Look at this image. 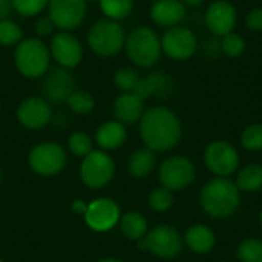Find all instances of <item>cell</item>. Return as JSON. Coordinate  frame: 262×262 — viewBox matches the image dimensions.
Returning a JSON list of instances; mask_svg holds the SVG:
<instances>
[{
	"instance_id": "cell-17",
	"label": "cell",
	"mask_w": 262,
	"mask_h": 262,
	"mask_svg": "<svg viewBox=\"0 0 262 262\" xmlns=\"http://www.w3.org/2000/svg\"><path fill=\"white\" fill-rule=\"evenodd\" d=\"M52 118V109L48 100L43 97H29L23 100L17 107L18 123L31 130L45 127Z\"/></svg>"
},
{
	"instance_id": "cell-3",
	"label": "cell",
	"mask_w": 262,
	"mask_h": 262,
	"mask_svg": "<svg viewBox=\"0 0 262 262\" xmlns=\"http://www.w3.org/2000/svg\"><path fill=\"white\" fill-rule=\"evenodd\" d=\"M124 52L132 66L149 69L154 68L161 55V38L150 26H137L126 34Z\"/></svg>"
},
{
	"instance_id": "cell-15",
	"label": "cell",
	"mask_w": 262,
	"mask_h": 262,
	"mask_svg": "<svg viewBox=\"0 0 262 262\" xmlns=\"http://www.w3.org/2000/svg\"><path fill=\"white\" fill-rule=\"evenodd\" d=\"M41 78V91L45 95L43 98L51 103H66L69 95L75 91V77L71 72V69L55 66L51 68Z\"/></svg>"
},
{
	"instance_id": "cell-36",
	"label": "cell",
	"mask_w": 262,
	"mask_h": 262,
	"mask_svg": "<svg viewBox=\"0 0 262 262\" xmlns=\"http://www.w3.org/2000/svg\"><path fill=\"white\" fill-rule=\"evenodd\" d=\"M32 29H34V34L35 37L38 38H46V37H52L54 35V31H55V25L52 23V20L49 18V15H38L32 25Z\"/></svg>"
},
{
	"instance_id": "cell-40",
	"label": "cell",
	"mask_w": 262,
	"mask_h": 262,
	"mask_svg": "<svg viewBox=\"0 0 262 262\" xmlns=\"http://www.w3.org/2000/svg\"><path fill=\"white\" fill-rule=\"evenodd\" d=\"M86 207H88V206H86L83 201H80V200H78V201H74V204H72V209H74L75 213H83V215H84Z\"/></svg>"
},
{
	"instance_id": "cell-35",
	"label": "cell",
	"mask_w": 262,
	"mask_h": 262,
	"mask_svg": "<svg viewBox=\"0 0 262 262\" xmlns=\"http://www.w3.org/2000/svg\"><path fill=\"white\" fill-rule=\"evenodd\" d=\"M69 150L77 157H86L92 152V140L84 132H74L68 140Z\"/></svg>"
},
{
	"instance_id": "cell-23",
	"label": "cell",
	"mask_w": 262,
	"mask_h": 262,
	"mask_svg": "<svg viewBox=\"0 0 262 262\" xmlns=\"http://www.w3.org/2000/svg\"><path fill=\"white\" fill-rule=\"evenodd\" d=\"M121 233L130 241H140L147 233V221L138 212H127L120 218Z\"/></svg>"
},
{
	"instance_id": "cell-16",
	"label": "cell",
	"mask_w": 262,
	"mask_h": 262,
	"mask_svg": "<svg viewBox=\"0 0 262 262\" xmlns=\"http://www.w3.org/2000/svg\"><path fill=\"white\" fill-rule=\"evenodd\" d=\"M86 224L95 232H109L120 223V209L109 198H98L88 204L84 212Z\"/></svg>"
},
{
	"instance_id": "cell-43",
	"label": "cell",
	"mask_w": 262,
	"mask_h": 262,
	"mask_svg": "<svg viewBox=\"0 0 262 262\" xmlns=\"http://www.w3.org/2000/svg\"><path fill=\"white\" fill-rule=\"evenodd\" d=\"M86 2H88V5L89 3H98V0H86Z\"/></svg>"
},
{
	"instance_id": "cell-46",
	"label": "cell",
	"mask_w": 262,
	"mask_h": 262,
	"mask_svg": "<svg viewBox=\"0 0 262 262\" xmlns=\"http://www.w3.org/2000/svg\"><path fill=\"white\" fill-rule=\"evenodd\" d=\"M147 2H155V0H147Z\"/></svg>"
},
{
	"instance_id": "cell-33",
	"label": "cell",
	"mask_w": 262,
	"mask_h": 262,
	"mask_svg": "<svg viewBox=\"0 0 262 262\" xmlns=\"http://www.w3.org/2000/svg\"><path fill=\"white\" fill-rule=\"evenodd\" d=\"M241 144L244 146V149L252 152L262 150V124H249L241 134Z\"/></svg>"
},
{
	"instance_id": "cell-18",
	"label": "cell",
	"mask_w": 262,
	"mask_h": 262,
	"mask_svg": "<svg viewBox=\"0 0 262 262\" xmlns=\"http://www.w3.org/2000/svg\"><path fill=\"white\" fill-rule=\"evenodd\" d=\"M187 6L181 0H155L149 9L150 20L161 28H173L184 21Z\"/></svg>"
},
{
	"instance_id": "cell-14",
	"label": "cell",
	"mask_w": 262,
	"mask_h": 262,
	"mask_svg": "<svg viewBox=\"0 0 262 262\" xmlns=\"http://www.w3.org/2000/svg\"><path fill=\"white\" fill-rule=\"evenodd\" d=\"M204 23L212 35L221 38L235 31L238 23V11L229 0H215L204 12Z\"/></svg>"
},
{
	"instance_id": "cell-44",
	"label": "cell",
	"mask_w": 262,
	"mask_h": 262,
	"mask_svg": "<svg viewBox=\"0 0 262 262\" xmlns=\"http://www.w3.org/2000/svg\"><path fill=\"white\" fill-rule=\"evenodd\" d=\"M259 223H261V227H262V210H261V213H259Z\"/></svg>"
},
{
	"instance_id": "cell-25",
	"label": "cell",
	"mask_w": 262,
	"mask_h": 262,
	"mask_svg": "<svg viewBox=\"0 0 262 262\" xmlns=\"http://www.w3.org/2000/svg\"><path fill=\"white\" fill-rule=\"evenodd\" d=\"M236 186L241 192H258L262 189V166L259 164H247L244 166L238 177Z\"/></svg>"
},
{
	"instance_id": "cell-4",
	"label": "cell",
	"mask_w": 262,
	"mask_h": 262,
	"mask_svg": "<svg viewBox=\"0 0 262 262\" xmlns=\"http://www.w3.org/2000/svg\"><path fill=\"white\" fill-rule=\"evenodd\" d=\"M49 46L38 37H25L14 51V64L20 75L29 80L41 78L51 69Z\"/></svg>"
},
{
	"instance_id": "cell-48",
	"label": "cell",
	"mask_w": 262,
	"mask_h": 262,
	"mask_svg": "<svg viewBox=\"0 0 262 262\" xmlns=\"http://www.w3.org/2000/svg\"><path fill=\"white\" fill-rule=\"evenodd\" d=\"M0 262H3V261H2V258H0Z\"/></svg>"
},
{
	"instance_id": "cell-28",
	"label": "cell",
	"mask_w": 262,
	"mask_h": 262,
	"mask_svg": "<svg viewBox=\"0 0 262 262\" xmlns=\"http://www.w3.org/2000/svg\"><path fill=\"white\" fill-rule=\"evenodd\" d=\"M114 84L121 92H132L137 81L140 80L138 69L135 66H121L114 74Z\"/></svg>"
},
{
	"instance_id": "cell-6",
	"label": "cell",
	"mask_w": 262,
	"mask_h": 262,
	"mask_svg": "<svg viewBox=\"0 0 262 262\" xmlns=\"http://www.w3.org/2000/svg\"><path fill=\"white\" fill-rule=\"evenodd\" d=\"M137 244L140 250H149L158 258L170 259L183 252L184 239L177 229L161 224L146 233L144 238L137 241Z\"/></svg>"
},
{
	"instance_id": "cell-19",
	"label": "cell",
	"mask_w": 262,
	"mask_h": 262,
	"mask_svg": "<svg viewBox=\"0 0 262 262\" xmlns=\"http://www.w3.org/2000/svg\"><path fill=\"white\" fill-rule=\"evenodd\" d=\"M144 114V101L132 92H121L114 101L115 120L123 124H134Z\"/></svg>"
},
{
	"instance_id": "cell-9",
	"label": "cell",
	"mask_w": 262,
	"mask_h": 262,
	"mask_svg": "<svg viewBox=\"0 0 262 262\" xmlns=\"http://www.w3.org/2000/svg\"><path fill=\"white\" fill-rule=\"evenodd\" d=\"M48 15L58 31L72 32L80 28L88 14L86 0H49Z\"/></svg>"
},
{
	"instance_id": "cell-12",
	"label": "cell",
	"mask_w": 262,
	"mask_h": 262,
	"mask_svg": "<svg viewBox=\"0 0 262 262\" xmlns=\"http://www.w3.org/2000/svg\"><path fill=\"white\" fill-rule=\"evenodd\" d=\"M51 58L57 63V66L74 69L83 60V45L81 41L68 31H58L51 37L49 41Z\"/></svg>"
},
{
	"instance_id": "cell-5",
	"label": "cell",
	"mask_w": 262,
	"mask_h": 262,
	"mask_svg": "<svg viewBox=\"0 0 262 262\" xmlns=\"http://www.w3.org/2000/svg\"><path fill=\"white\" fill-rule=\"evenodd\" d=\"M126 31L120 21L100 18L94 21L88 31V46L89 49L103 58L115 57L124 49Z\"/></svg>"
},
{
	"instance_id": "cell-39",
	"label": "cell",
	"mask_w": 262,
	"mask_h": 262,
	"mask_svg": "<svg viewBox=\"0 0 262 262\" xmlns=\"http://www.w3.org/2000/svg\"><path fill=\"white\" fill-rule=\"evenodd\" d=\"M12 12H14L12 0H0V20L11 18Z\"/></svg>"
},
{
	"instance_id": "cell-22",
	"label": "cell",
	"mask_w": 262,
	"mask_h": 262,
	"mask_svg": "<svg viewBox=\"0 0 262 262\" xmlns=\"http://www.w3.org/2000/svg\"><path fill=\"white\" fill-rule=\"evenodd\" d=\"M155 164H157V157L154 150L147 147L138 149L137 152L132 154L129 160V172L135 178H146L155 169Z\"/></svg>"
},
{
	"instance_id": "cell-13",
	"label": "cell",
	"mask_w": 262,
	"mask_h": 262,
	"mask_svg": "<svg viewBox=\"0 0 262 262\" xmlns=\"http://www.w3.org/2000/svg\"><path fill=\"white\" fill-rule=\"evenodd\" d=\"M66 164V152L55 143L37 144L29 154L31 169L43 177H52L63 170Z\"/></svg>"
},
{
	"instance_id": "cell-7",
	"label": "cell",
	"mask_w": 262,
	"mask_h": 262,
	"mask_svg": "<svg viewBox=\"0 0 262 262\" xmlns=\"http://www.w3.org/2000/svg\"><path fill=\"white\" fill-rule=\"evenodd\" d=\"M160 38L163 54L173 61H187L198 49L196 34L184 25L166 29Z\"/></svg>"
},
{
	"instance_id": "cell-21",
	"label": "cell",
	"mask_w": 262,
	"mask_h": 262,
	"mask_svg": "<svg viewBox=\"0 0 262 262\" xmlns=\"http://www.w3.org/2000/svg\"><path fill=\"white\" fill-rule=\"evenodd\" d=\"M184 243L187 244V247L198 253V255H206L209 253L215 243H216V238H215V233L212 229H209L207 226H203V224H195L192 226L186 235H184Z\"/></svg>"
},
{
	"instance_id": "cell-37",
	"label": "cell",
	"mask_w": 262,
	"mask_h": 262,
	"mask_svg": "<svg viewBox=\"0 0 262 262\" xmlns=\"http://www.w3.org/2000/svg\"><path fill=\"white\" fill-rule=\"evenodd\" d=\"M244 25L249 31L253 32L262 31V6H255L247 11L244 17Z\"/></svg>"
},
{
	"instance_id": "cell-27",
	"label": "cell",
	"mask_w": 262,
	"mask_h": 262,
	"mask_svg": "<svg viewBox=\"0 0 262 262\" xmlns=\"http://www.w3.org/2000/svg\"><path fill=\"white\" fill-rule=\"evenodd\" d=\"M66 104L68 107L77 114V115H88L94 111L95 107V100L92 97V94L86 92V91H81V89H75L69 98L66 100Z\"/></svg>"
},
{
	"instance_id": "cell-24",
	"label": "cell",
	"mask_w": 262,
	"mask_h": 262,
	"mask_svg": "<svg viewBox=\"0 0 262 262\" xmlns=\"http://www.w3.org/2000/svg\"><path fill=\"white\" fill-rule=\"evenodd\" d=\"M98 6L104 18L121 21L135 9V0H98Z\"/></svg>"
},
{
	"instance_id": "cell-1",
	"label": "cell",
	"mask_w": 262,
	"mask_h": 262,
	"mask_svg": "<svg viewBox=\"0 0 262 262\" xmlns=\"http://www.w3.org/2000/svg\"><path fill=\"white\" fill-rule=\"evenodd\" d=\"M140 134L147 149L166 152L177 147L181 141L183 124L172 109L155 106L144 111L140 120Z\"/></svg>"
},
{
	"instance_id": "cell-47",
	"label": "cell",
	"mask_w": 262,
	"mask_h": 262,
	"mask_svg": "<svg viewBox=\"0 0 262 262\" xmlns=\"http://www.w3.org/2000/svg\"><path fill=\"white\" fill-rule=\"evenodd\" d=\"M0 111H2V104H0Z\"/></svg>"
},
{
	"instance_id": "cell-45",
	"label": "cell",
	"mask_w": 262,
	"mask_h": 262,
	"mask_svg": "<svg viewBox=\"0 0 262 262\" xmlns=\"http://www.w3.org/2000/svg\"><path fill=\"white\" fill-rule=\"evenodd\" d=\"M0 181H2V172H0Z\"/></svg>"
},
{
	"instance_id": "cell-11",
	"label": "cell",
	"mask_w": 262,
	"mask_h": 262,
	"mask_svg": "<svg viewBox=\"0 0 262 262\" xmlns=\"http://www.w3.org/2000/svg\"><path fill=\"white\" fill-rule=\"evenodd\" d=\"M204 163L207 169L220 178H227L239 167V154L227 141L218 140L207 146L204 152Z\"/></svg>"
},
{
	"instance_id": "cell-31",
	"label": "cell",
	"mask_w": 262,
	"mask_h": 262,
	"mask_svg": "<svg viewBox=\"0 0 262 262\" xmlns=\"http://www.w3.org/2000/svg\"><path fill=\"white\" fill-rule=\"evenodd\" d=\"M152 89H154V97L164 98L172 94L173 89V80L170 75H167L164 71H154L147 75Z\"/></svg>"
},
{
	"instance_id": "cell-29",
	"label": "cell",
	"mask_w": 262,
	"mask_h": 262,
	"mask_svg": "<svg viewBox=\"0 0 262 262\" xmlns=\"http://www.w3.org/2000/svg\"><path fill=\"white\" fill-rule=\"evenodd\" d=\"M23 29L18 23L11 18L0 20V45L2 46H17L23 40Z\"/></svg>"
},
{
	"instance_id": "cell-20",
	"label": "cell",
	"mask_w": 262,
	"mask_h": 262,
	"mask_svg": "<svg viewBox=\"0 0 262 262\" xmlns=\"http://www.w3.org/2000/svg\"><path fill=\"white\" fill-rule=\"evenodd\" d=\"M126 137H127V132H126L124 124L117 120L103 123L95 132V141L104 150L118 149L120 146L124 144Z\"/></svg>"
},
{
	"instance_id": "cell-2",
	"label": "cell",
	"mask_w": 262,
	"mask_h": 262,
	"mask_svg": "<svg viewBox=\"0 0 262 262\" xmlns=\"http://www.w3.org/2000/svg\"><path fill=\"white\" fill-rule=\"evenodd\" d=\"M200 203L203 210L216 220L232 216L241 204V190L229 178H213L201 190Z\"/></svg>"
},
{
	"instance_id": "cell-41",
	"label": "cell",
	"mask_w": 262,
	"mask_h": 262,
	"mask_svg": "<svg viewBox=\"0 0 262 262\" xmlns=\"http://www.w3.org/2000/svg\"><path fill=\"white\" fill-rule=\"evenodd\" d=\"M187 8L190 6V8H196V6H200L204 0H181Z\"/></svg>"
},
{
	"instance_id": "cell-30",
	"label": "cell",
	"mask_w": 262,
	"mask_h": 262,
	"mask_svg": "<svg viewBox=\"0 0 262 262\" xmlns=\"http://www.w3.org/2000/svg\"><path fill=\"white\" fill-rule=\"evenodd\" d=\"M236 258L241 262H262V241L258 238L244 239L238 250Z\"/></svg>"
},
{
	"instance_id": "cell-10",
	"label": "cell",
	"mask_w": 262,
	"mask_h": 262,
	"mask_svg": "<svg viewBox=\"0 0 262 262\" xmlns=\"http://www.w3.org/2000/svg\"><path fill=\"white\" fill-rule=\"evenodd\" d=\"M114 172V160L109 154L103 150H92L89 155L84 157L80 167V177L83 183L91 189H100L106 186L112 180Z\"/></svg>"
},
{
	"instance_id": "cell-38",
	"label": "cell",
	"mask_w": 262,
	"mask_h": 262,
	"mask_svg": "<svg viewBox=\"0 0 262 262\" xmlns=\"http://www.w3.org/2000/svg\"><path fill=\"white\" fill-rule=\"evenodd\" d=\"M132 94H135L143 101H146V100L154 97V89H152V84H150L147 75L146 77H140V80L137 81L135 88L132 89Z\"/></svg>"
},
{
	"instance_id": "cell-26",
	"label": "cell",
	"mask_w": 262,
	"mask_h": 262,
	"mask_svg": "<svg viewBox=\"0 0 262 262\" xmlns=\"http://www.w3.org/2000/svg\"><path fill=\"white\" fill-rule=\"evenodd\" d=\"M220 49H221V52L226 57H229V58H238V57H241L246 52L247 41H246V38L241 34H238V32L233 31V32H229L227 35L221 37V40H220Z\"/></svg>"
},
{
	"instance_id": "cell-32",
	"label": "cell",
	"mask_w": 262,
	"mask_h": 262,
	"mask_svg": "<svg viewBox=\"0 0 262 262\" xmlns=\"http://www.w3.org/2000/svg\"><path fill=\"white\" fill-rule=\"evenodd\" d=\"M48 3L49 0H12L14 12L26 18L40 15L43 11L48 9Z\"/></svg>"
},
{
	"instance_id": "cell-8",
	"label": "cell",
	"mask_w": 262,
	"mask_h": 262,
	"mask_svg": "<svg viewBox=\"0 0 262 262\" xmlns=\"http://www.w3.org/2000/svg\"><path fill=\"white\" fill-rule=\"evenodd\" d=\"M196 177L195 164L181 155H175L167 158L158 170V180L164 189H169L170 192L184 190L189 187Z\"/></svg>"
},
{
	"instance_id": "cell-42",
	"label": "cell",
	"mask_w": 262,
	"mask_h": 262,
	"mask_svg": "<svg viewBox=\"0 0 262 262\" xmlns=\"http://www.w3.org/2000/svg\"><path fill=\"white\" fill-rule=\"evenodd\" d=\"M98 262H121V261H118V259H114V258H106V259H101V261H98Z\"/></svg>"
},
{
	"instance_id": "cell-34",
	"label": "cell",
	"mask_w": 262,
	"mask_h": 262,
	"mask_svg": "<svg viewBox=\"0 0 262 262\" xmlns=\"http://www.w3.org/2000/svg\"><path fill=\"white\" fill-rule=\"evenodd\" d=\"M173 204V195L169 189H164L163 186L158 189H154L149 195V206L155 212H166Z\"/></svg>"
}]
</instances>
